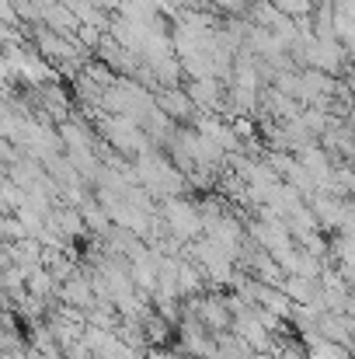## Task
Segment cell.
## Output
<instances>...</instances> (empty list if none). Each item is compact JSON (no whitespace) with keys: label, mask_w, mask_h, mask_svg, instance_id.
<instances>
[{"label":"cell","mask_w":355,"mask_h":359,"mask_svg":"<svg viewBox=\"0 0 355 359\" xmlns=\"http://www.w3.org/2000/svg\"><path fill=\"white\" fill-rule=\"evenodd\" d=\"M216 11H223L227 18H247L251 14V7H254V0H209Z\"/></svg>","instance_id":"obj_12"},{"label":"cell","mask_w":355,"mask_h":359,"mask_svg":"<svg viewBox=\"0 0 355 359\" xmlns=\"http://www.w3.org/2000/svg\"><path fill=\"white\" fill-rule=\"evenodd\" d=\"M160 213L167 220V231L181 241H195L206 234V224H202V210L195 199L188 196H174V199H164L160 203Z\"/></svg>","instance_id":"obj_2"},{"label":"cell","mask_w":355,"mask_h":359,"mask_svg":"<svg viewBox=\"0 0 355 359\" xmlns=\"http://www.w3.org/2000/svg\"><path fill=\"white\" fill-rule=\"evenodd\" d=\"M143 325H146V342H150V346H167L171 328H178V325H171L167 318H160L157 311H150V314L143 318Z\"/></svg>","instance_id":"obj_7"},{"label":"cell","mask_w":355,"mask_h":359,"mask_svg":"<svg viewBox=\"0 0 355 359\" xmlns=\"http://www.w3.org/2000/svg\"><path fill=\"white\" fill-rule=\"evenodd\" d=\"M185 91L192 95V102L199 105V112H216V116L227 112V91H223V81L220 77H195V81L185 84Z\"/></svg>","instance_id":"obj_3"},{"label":"cell","mask_w":355,"mask_h":359,"mask_svg":"<svg viewBox=\"0 0 355 359\" xmlns=\"http://www.w3.org/2000/svg\"><path fill=\"white\" fill-rule=\"evenodd\" d=\"M216 342H220V359H254V349L240 335H234V332L216 335Z\"/></svg>","instance_id":"obj_8"},{"label":"cell","mask_w":355,"mask_h":359,"mask_svg":"<svg viewBox=\"0 0 355 359\" xmlns=\"http://www.w3.org/2000/svg\"><path fill=\"white\" fill-rule=\"evenodd\" d=\"M157 105H160L174 122H195V116H199V105L192 102V95H188L181 84H178V88L157 91Z\"/></svg>","instance_id":"obj_5"},{"label":"cell","mask_w":355,"mask_h":359,"mask_svg":"<svg viewBox=\"0 0 355 359\" xmlns=\"http://www.w3.org/2000/svg\"><path fill=\"white\" fill-rule=\"evenodd\" d=\"M275 359H310V353L300 346V342H293V339H275Z\"/></svg>","instance_id":"obj_11"},{"label":"cell","mask_w":355,"mask_h":359,"mask_svg":"<svg viewBox=\"0 0 355 359\" xmlns=\"http://www.w3.org/2000/svg\"><path fill=\"white\" fill-rule=\"evenodd\" d=\"M146 359H181V349H167V346H150L146 349Z\"/></svg>","instance_id":"obj_13"},{"label":"cell","mask_w":355,"mask_h":359,"mask_svg":"<svg viewBox=\"0 0 355 359\" xmlns=\"http://www.w3.org/2000/svg\"><path fill=\"white\" fill-rule=\"evenodd\" d=\"M279 11H286L289 18H307V14H314L317 11V4L321 0H272Z\"/></svg>","instance_id":"obj_9"},{"label":"cell","mask_w":355,"mask_h":359,"mask_svg":"<svg viewBox=\"0 0 355 359\" xmlns=\"http://www.w3.org/2000/svg\"><path fill=\"white\" fill-rule=\"evenodd\" d=\"M234 335H240L254 353H272V349H275V335L261 325V318L254 314V307H247L244 314L234 318Z\"/></svg>","instance_id":"obj_4"},{"label":"cell","mask_w":355,"mask_h":359,"mask_svg":"<svg viewBox=\"0 0 355 359\" xmlns=\"http://www.w3.org/2000/svg\"><path fill=\"white\" fill-rule=\"evenodd\" d=\"M98 133H102V140H105L112 150L125 154V157H139V154H146V150H157V147L150 143L143 122L132 119V116H102V119H98Z\"/></svg>","instance_id":"obj_1"},{"label":"cell","mask_w":355,"mask_h":359,"mask_svg":"<svg viewBox=\"0 0 355 359\" xmlns=\"http://www.w3.org/2000/svg\"><path fill=\"white\" fill-rule=\"evenodd\" d=\"M282 290H286V297H289L293 304H310V300H317V297L324 293L321 279H307V276H286Z\"/></svg>","instance_id":"obj_6"},{"label":"cell","mask_w":355,"mask_h":359,"mask_svg":"<svg viewBox=\"0 0 355 359\" xmlns=\"http://www.w3.org/2000/svg\"><path fill=\"white\" fill-rule=\"evenodd\" d=\"M0 231H4V241H25V238H32V234H28V227L21 224V217H18V213H4V220H0Z\"/></svg>","instance_id":"obj_10"}]
</instances>
